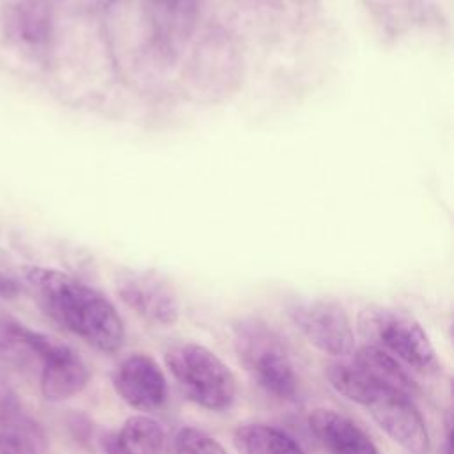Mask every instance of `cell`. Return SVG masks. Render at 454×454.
Listing matches in <instances>:
<instances>
[{
  "mask_svg": "<svg viewBox=\"0 0 454 454\" xmlns=\"http://www.w3.org/2000/svg\"><path fill=\"white\" fill-rule=\"evenodd\" d=\"M41 362V392L48 401L60 403L71 399L89 383L90 371L87 364L62 340Z\"/></svg>",
  "mask_w": 454,
  "mask_h": 454,
  "instance_id": "9c48e42d",
  "label": "cell"
},
{
  "mask_svg": "<svg viewBox=\"0 0 454 454\" xmlns=\"http://www.w3.org/2000/svg\"><path fill=\"white\" fill-rule=\"evenodd\" d=\"M117 395L138 411L160 408L167 399V380L156 360L145 353L124 356L112 374Z\"/></svg>",
  "mask_w": 454,
  "mask_h": 454,
  "instance_id": "ba28073f",
  "label": "cell"
},
{
  "mask_svg": "<svg viewBox=\"0 0 454 454\" xmlns=\"http://www.w3.org/2000/svg\"><path fill=\"white\" fill-rule=\"evenodd\" d=\"M23 278L41 309L89 346L115 353L124 342V325L112 301L92 286L53 268L27 266Z\"/></svg>",
  "mask_w": 454,
  "mask_h": 454,
  "instance_id": "6da1fadb",
  "label": "cell"
},
{
  "mask_svg": "<svg viewBox=\"0 0 454 454\" xmlns=\"http://www.w3.org/2000/svg\"><path fill=\"white\" fill-rule=\"evenodd\" d=\"M119 298L140 317L154 325H174L181 303L172 286L160 275L145 270H124L117 277Z\"/></svg>",
  "mask_w": 454,
  "mask_h": 454,
  "instance_id": "52a82bcc",
  "label": "cell"
},
{
  "mask_svg": "<svg viewBox=\"0 0 454 454\" xmlns=\"http://www.w3.org/2000/svg\"><path fill=\"white\" fill-rule=\"evenodd\" d=\"M293 325L319 351L333 356L351 355L355 335L348 312L333 300H300L289 307Z\"/></svg>",
  "mask_w": 454,
  "mask_h": 454,
  "instance_id": "8992f818",
  "label": "cell"
},
{
  "mask_svg": "<svg viewBox=\"0 0 454 454\" xmlns=\"http://www.w3.org/2000/svg\"><path fill=\"white\" fill-rule=\"evenodd\" d=\"M309 427L328 454H380L371 436L337 410H312Z\"/></svg>",
  "mask_w": 454,
  "mask_h": 454,
  "instance_id": "30bf717a",
  "label": "cell"
},
{
  "mask_svg": "<svg viewBox=\"0 0 454 454\" xmlns=\"http://www.w3.org/2000/svg\"><path fill=\"white\" fill-rule=\"evenodd\" d=\"M165 365L181 392L200 408L223 411L236 401V378L209 348L197 342L174 344L165 353Z\"/></svg>",
  "mask_w": 454,
  "mask_h": 454,
  "instance_id": "3957f363",
  "label": "cell"
},
{
  "mask_svg": "<svg viewBox=\"0 0 454 454\" xmlns=\"http://www.w3.org/2000/svg\"><path fill=\"white\" fill-rule=\"evenodd\" d=\"M438 454H452V449H450V426L447 424V434H445V442L443 445L440 447Z\"/></svg>",
  "mask_w": 454,
  "mask_h": 454,
  "instance_id": "e0dca14e",
  "label": "cell"
},
{
  "mask_svg": "<svg viewBox=\"0 0 454 454\" xmlns=\"http://www.w3.org/2000/svg\"><path fill=\"white\" fill-rule=\"evenodd\" d=\"M378 427L410 454H427L429 433L426 420L410 394L376 385L362 401Z\"/></svg>",
  "mask_w": 454,
  "mask_h": 454,
  "instance_id": "5b68a950",
  "label": "cell"
},
{
  "mask_svg": "<svg viewBox=\"0 0 454 454\" xmlns=\"http://www.w3.org/2000/svg\"><path fill=\"white\" fill-rule=\"evenodd\" d=\"M0 454H20L12 443H9L7 440L0 438Z\"/></svg>",
  "mask_w": 454,
  "mask_h": 454,
  "instance_id": "ac0fdd59",
  "label": "cell"
},
{
  "mask_svg": "<svg viewBox=\"0 0 454 454\" xmlns=\"http://www.w3.org/2000/svg\"><path fill=\"white\" fill-rule=\"evenodd\" d=\"M232 344L248 376L268 394L291 401L298 376L280 335L259 317H241L232 325Z\"/></svg>",
  "mask_w": 454,
  "mask_h": 454,
  "instance_id": "7a4b0ae2",
  "label": "cell"
},
{
  "mask_svg": "<svg viewBox=\"0 0 454 454\" xmlns=\"http://www.w3.org/2000/svg\"><path fill=\"white\" fill-rule=\"evenodd\" d=\"M18 293H20L18 282L12 277L0 271V298H14Z\"/></svg>",
  "mask_w": 454,
  "mask_h": 454,
  "instance_id": "2e32d148",
  "label": "cell"
},
{
  "mask_svg": "<svg viewBox=\"0 0 454 454\" xmlns=\"http://www.w3.org/2000/svg\"><path fill=\"white\" fill-rule=\"evenodd\" d=\"M232 442L239 454H305L291 434L262 422L239 424L234 429Z\"/></svg>",
  "mask_w": 454,
  "mask_h": 454,
  "instance_id": "7c38bea8",
  "label": "cell"
},
{
  "mask_svg": "<svg viewBox=\"0 0 454 454\" xmlns=\"http://www.w3.org/2000/svg\"><path fill=\"white\" fill-rule=\"evenodd\" d=\"M105 454H161L165 431L158 420L147 415L128 417L117 431L103 436Z\"/></svg>",
  "mask_w": 454,
  "mask_h": 454,
  "instance_id": "8fae6325",
  "label": "cell"
},
{
  "mask_svg": "<svg viewBox=\"0 0 454 454\" xmlns=\"http://www.w3.org/2000/svg\"><path fill=\"white\" fill-rule=\"evenodd\" d=\"M355 360L381 385L401 390L404 394H413L417 385L410 378V374L399 365L397 358L388 355L387 351L369 344L358 349Z\"/></svg>",
  "mask_w": 454,
  "mask_h": 454,
  "instance_id": "5bb4252c",
  "label": "cell"
},
{
  "mask_svg": "<svg viewBox=\"0 0 454 454\" xmlns=\"http://www.w3.org/2000/svg\"><path fill=\"white\" fill-rule=\"evenodd\" d=\"M0 438L12 443L20 454H44L48 445L41 426L18 408L11 410L9 406L0 411Z\"/></svg>",
  "mask_w": 454,
  "mask_h": 454,
  "instance_id": "4fadbf2b",
  "label": "cell"
},
{
  "mask_svg": "<svg viewBox=\"0 0 454 454\" xmlns=\"http://www.w3.org/2000/svg\"><path fill=\"white\" fill-rule=\"evenodd\" d=\"M360 332L372 346L403 360L410 367L427 369L434 362V348L424 328L406 312L371 305L358 316Z\"/></svg>",
  "mask_w": 454,
  "mask_h": 454,
  "instance_id": "277c9868",
  "label": "cell"
},
{
  "mask_svg": "<svg viewBox=\"0 0 454 454\" xmlns=\"http://www.w3.org/2000/svg\"><path fill=\"white\" fill-rule=\"evenodd\" d=\"M170 454H229L223 445L202 429L184 426L181 427L170 445Z\"/></svg>",
  "mask_w": 454,
  "mask_h": 454,
  "instance_id": "9a60e30c",
  "label": "cell"
}]
</instances>
